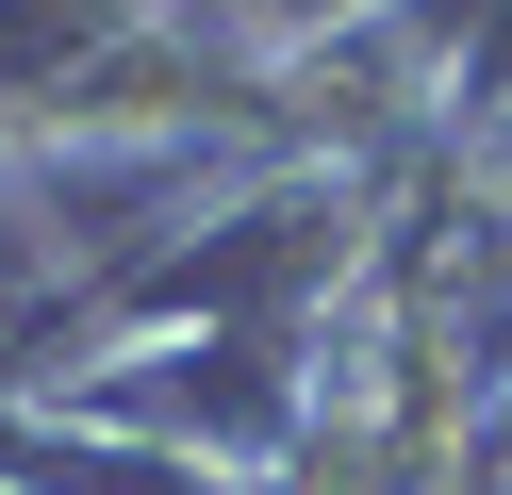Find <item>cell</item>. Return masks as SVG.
Instances as JSON below:
<instances>
[{
	"mask_svg": "<svg viewBox=\"0 0 512 495\" xmlns=\"http://www.w3.org/2000/svg\"><path fill=\"white\" fill-rule=\"evenodd\" d=\"M0 479L17 495H265L199 446H149L116 413H67V396H0Z\"/></svg>",
	"mask_w": 512,
	"mask_h": 495,
	"instance_id": "1",
	"label": "cell"
},
{
	"mask_svg": "<svg viewBox=\"0 0 512 495\" xmlns=\"http://www.w3.org/2000/svg\"><path fill=\"white\" fill-rule=\"evenodd\" d=\"M0 495H17V479H0Z\"/></svg>",
	"mask_w": 512,
	"mask_h": 495,
	"instance_id": "2",
	"label": "cell"
}]
</instances>
